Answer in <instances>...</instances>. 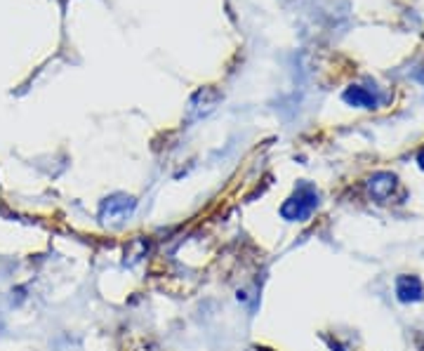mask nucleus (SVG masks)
I'll list each match as a JSON object with an SVG mask.
<instances>
[{
  "label": "nucleus",
  "instance_id": "nucleus-1",
  "mask_svg": "<svg viewBox=\"0 0 424 351\" xmlns=\"http://www.w3.org/2000/svg\"><path fill=\"white\" fill-rule=\"evenodd\" d=\"M319 205V194L314 191L309 184H302L300 189L295 191V196H290L288 200L280 207V215H283L288 222H304Z\"/></svg>",
  "mask_w": 424,
  "mask_h": 351
},
{
  "label": "nucleus",
  "instance_id": "nucleus-2",
  "mask_svg": "<svg viewBox=\"0 0 424 351\" xmlns=\"http://www.w3.org/2000/svg\"><path fill=\"white\" fill-rule=\"evenodd\" d=\"M135 200L130 196H123V194H116L111 198H106L104 203L99 207V219L104 224H123L125 219L135 212Z\"/></svg>",
  "mask_w": 424,
  "mask_h": 351
},
{
  "label": "nucleus",
  "instance_id": "nucleus-3",
  "mask_svg": "<svg viewBox=\"0 0 424 351\" xmlns=\"http://www.w3.org/2000/svg\"><path fill=\"white\" fill-rule=\"evenodd\" d=\"M393 187H396V180H393V175H387V172L375 175L373 180H370V194H373V198L380 200V203H384V200L389 198Z\"/></svg>",
  "mask_w": 424,
  "mask_h": 351
},
{
  "label": "nucleus",
  "instance_id": "nucleus-4",
  "mask_svg": "<svg viewBox=\"0 0 424 351\" xmlns=\"http://www.w3.org/2000/svg\"><path fill=\"white\" fill-rule=\"evenodd\" d=\"M398 300L401 302H417L422 300V283L415 276H403L398 278Z\"/></svg>",
  "mask_w": 424,
  "mask_h": 351
},
{
  "label": "nucleus",
  "instance_id": "nucleus-5",
  "mask_svg": "<svg viewBox=\"0 0 424 351\" xmlns=\"http://www.w3.org/2000/svg\"><path fill=\"white\" fill-rule=\"evenodd\" d=\"M346 102H351L354 106H375V97L366 90H361V87H354V90H349L344 94Z\"/></svg>",
  "mask_w": 424,
  "mask_h": 351
}]
</instances>
